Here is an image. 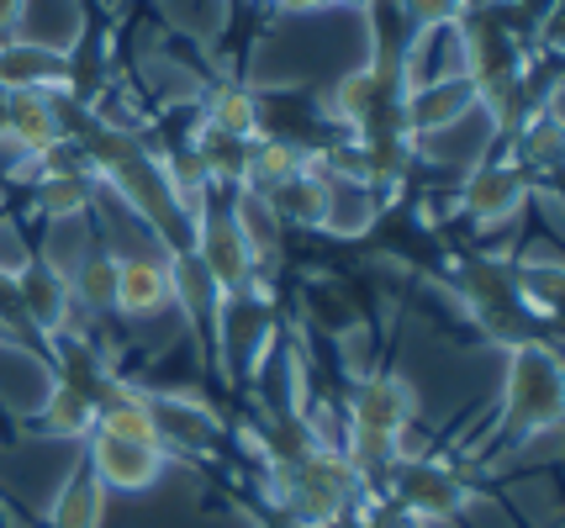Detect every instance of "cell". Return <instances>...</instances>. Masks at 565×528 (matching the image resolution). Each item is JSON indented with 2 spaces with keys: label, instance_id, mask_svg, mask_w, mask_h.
<instances>
[{
  "label": "cell",
  "instance_id": "1",
  "mask_svg": "<svg viewBox=\"0 0 565 528\" xmlns=\"http://www.w3.org/2000/svg\"><path fill=\"white\" fill-rule=\"evenodd\" d=\"M561 354L555 338H529L508 349V380H502V418L492 428V444H481V454L518 450L529 439H544L561 428Z\"/></svg>",
  "mask_w": 565,
  "mask_h": 528
},
{
  "label": "cell",
  "instance_id": "2",
  "mask_svg": "<svg viewBox=\"0 0 565 528\" xmlns=\"http://www.w3.org/2000/svg\"><path fill=\"white\" fill-rule=\"evenodd\" d=\"M265 486H270V503L280 507V518L307 528H339L354 507L365 503L360 481H354L344 450L333 439L312 444L286 465H265Z\"/></svg>",
  "mask_w": 565,
  "mask_h": 528
},
{
  "label": "cell",
  "instance_id": "3",
  "mask_svg": "<svg viewBox=\"0 0 565 528\" xmlns=\"http://www.w3.org/2000/svg\"><path fill=\"white\" fill-rule=\"evenodd\" d=\"M375 503V497H370ZM381 503L392 507L396 518H407V524H455V518H466L470 507H476V486L460 465H449L439 454H402L392 465V476L381 486Z\"/></svg>",
  "mask_w": 565,
  "mask_h": 528
},
{
  "label": "cell",
  "instance_id": "4",
  "mask_svg": "<svg viewBox=\"0 0 565 528\" xmlns=\"http://www.w3.org/2000/svg\"><path fill=\"white\" fill-rule=\"evenodd\" d=\"M191 259L201 265L206 285L217 291L222 302H233L248 280L259 276V254H254V244H248V233H244V223H238V212H233V206H222V212L196 206Z\"/></svg>",
  "mask_w": 565,
  "mask_h": 528
},
{
  "label": "cell",
  "instance_id": "5",
  "mask_svg": "<svg viewBox=\"0 0 565 528\" xmlns=\"http://www.w3.org/2000/svg\"><path fill=\"white\" fill-rule=\"evenodd\" d=\"M85 465L90 476L100 481V492L111 497H138V492H153L164 471L174 465V454L164 444H138V439H117V433H90L85 439Z\"/></svg>",
  "mask_w": 565,
  "mask_h": 528
},
{
  "label": "cell",
  "instance_id": "6",
  "mask_svg": "<svg viewBox=\"0 0 565 528\" xmlns=\"http://www.w3.org/2000/svg\"><path fill=\"white\" fill-rule=\"evenodd\" d=\"M418 423V391L413 380L396 376V370H375L360 376L349 391V433H375V439H396L407 444V433Z\"/></svg>",
  "mask_w": 565,
  "mask_h": 528
},
{
  "label": "cell",
  "instance_id": "7",
  "mask_svg": "<svg viewBox=\"0 0 565 528\" xmlns=\"http://www.w3.org/2000/svg\"><path fill=\"white\" fill-rule=\"evenodd\" d=\"M11 297H17V323H26L43 344L74 333V291L70 270L53 259H26L22 270L11 276Z\"/></svg>",
  "mask_w": 565,
  "mask_h": 528
},
{
  "label": "cell",
  "instance_id": "8",
  "mask_svg": "<svg viewBox=\"0 0 565 528\" xmlns=\"http://www.w3.org/2000/svg\"><path fill=\"white\" fill-rule=\"evenodd\" d=\"M180 302V280H174V254H117V285H111V312L122 317H159L164 306Z\"/></svg>",
  "mask_w": 565,
  "mask_h": 528
},
{
  "label": "cell",
  "instance_id": "9",
  "mask_svg": "<svg viewBox=\"0 0 565 528\" xmlns=\"http://www.w3.org/2000/svg\"><path fill=\"white\" fill-rule=\"evenodd\" d=\"M529 170L518 159H481L466 180H460V212L481 227L513 223L518 212L529 206Z\"/></svg>",
  "mask_w": 565,
  "mask_h": 528
},
{
  "label": "cell",
  "instance_id": "10",
  "mask_svg": "<svg viewBox=\"0 0 565 528\" xmlns=\"http://www.w3.org/2000/svg\"><path fill=\"white\" fill-rule=\"evenodd\" d=\"M6 149H17L26 164L49 159L53 149H64V106H58V96L11 90V106H6Z\"/></svg>",
  "mask_w": 565,
  "mask_h": 528
},
{
  "label": "cell",
  "instance_id": "11",
  "mask_svg": "<svg viewBox=\"0 0 565 528\" xmlns=\"http://www.w3.org/2000/svg\"><path fill=\"white\" fill-rule=\"evenodd\" d=\"M70 53L43 49V43H0V85L6 90H43V96H64L70 85Z\"/></svg>",
  "mask_w": 565,
  "mask_h": 528
},
{
  "label": "cell",
  "instance_id": "12",
  "mask_svg": "<svg viewBox=\"0 0 565 528\" xmlns=\"http://www.w3.org/2000/svg\"><path fill=\"white\" fill-rule=\"evenodd\" d=\"M466 111H476V85H470V75L428 79V85H413V90H407V132H413V138L444 132V127L460 122Z\"/></svg>",
  "mask_w": 565,
  "mask_h": 528
},
{
  "label": "cell",
  "instance_id": "13",
  "mask_svg": "<svg viewBox=\"0 0 565 528\" xmlns=\"http://www.w3.org/2000/svg\"><path fill=\"white\" fill-rule=\"evenodd\" d=\"M38 164H49V175L38 180V212L49 217V223H74V217H85L90 206H96V170L90 164H58V149L49 159H38Z\"/></svg>",
  "mask_w": 565,
  "mask_h": 528
},
{
  "label": "cell",
  "instance_id": "14",
  "mask_svg": "<svg viewBox=\"0 0 565 528\" xmlns=\"http://www.w3.org/2000/svg\"><path fill=\"white\" fill-rule=\"evenodd\" d=\"M206 127H217L227 138H238V143H254L259 132H265V106L259 96L238 85V79H217L212 90H206Z\"/></svg>",
  "mask_w": 565,
  "mask_h": 528
},
{
  "label": "cell",
  "instance_id": "15",
  "mask_svg": "<svg viewBox=\"0 0 565 528\" xmlns=\"http://www.w3.org/2000/svg\"><path fill=\"white\" fill-rule=\"evenodd\" d=\"M96 412L100 407L85 397V391H74L64 380H49V397L38 407V428L49 433V439H70V444H85L90 433H96Z\"/></svg>",
  "mask_w": 565,
  "mask_h": 528
},
{
  "label": "cell",
  "instance_id": "16",
  "mask_svg": "<svg viewBox=\"0 0 565 528\" xmlns=\"http://www.w3.org/2000/svg\"><path fill=\"white\" fill-rule=\"evenodd\" d=\"M100 518H106V492H100V481L90 476V465L79 460L74 476L64 481V492L53 497L49 528H100Z\"/></svg>",
  "mask_w": 565,
  "mask_h": 528
},
{
  "label": "cell",
  "instance_id": "17",
  "mask_svg": "<svg viewBox=\"0 0 565 528\" xmlns=\"http://www.w3.org/2000/svg\"><path fill=\"white\" fill-rule=\"evenodd\" d=\"M402 6V17L428 32V26H460L470 17V0H396Z\"/></svg>",
  "mask_w": 565,
  "mask_h": 528
},
{
  "label": "cell",
  "instance_id": "18",
  "mask_svg": "<svg viewBox=\"0 0 565 528\" xmlns=\"http://www.w3.org/2000/svg\"><path fill=\"white\" fill-rule=\"evenodd\" d=\"M339 528H407V518H396L392 507L375 497V503H360V507H354V513H349Z\"/></svg>",
  "mask_w": 565,
  "mask_h": 528
},
{
  "label": "cell",
  "instance_id": "19",
  "mask_svg": "<svg viewBox=\"0 0 565 528\" xmlns=\"http://www.w3.org/2000/svg\"><path fill=\"white\" fill-rule=\"evenodd\" d=\"M280 17H312V11H328L333 0H270Z\"/></svg>",
  "mask_w": 565,
  "mask_h": 528
},
{
  "label": "cell",
  "instance_id": "20",
  "mask_svg": "<svg viewBox=\"0 0 565 528\" xmlns=\"http://www.w3.org/2000/svg\"><path fill=\"white\" fill-rule=\"evenodd\" d=\"M22 11H26V0H0V43L22 26Z\"/></svg>",
  "mask_w": 565,
  "mask_h": 528
},
{
  "label": "cell",
  "instance_id": "21",
  "mask_svg": "<svg viewBox=\"0 0 565 528\" xmlns=\"http://www.w3.org/2000/svg\"><path fill=\"white\" fill-rule=\"evenodd\" d=\"M6 106H11V90L0 85V149H6Z\"/></svg>",
  "mask_w": 565,
  "mask_h": 528
},
{
  "label": "cell",
  "instance_id": "22",
  "mask_svg": "<svg viewBox=\"0 0 565 528\" xmlns=\"http://www.w3.org/2000/svg\"><path fill=\"white\" fill-rule=\"evenodd\" d=\"M0 344H17V327H11V317L0 312Z\"/></svg>",
  "mask_w": 565,
  "mask_h": 528
},
{
  "label": "cell",
  "instance_id": "23",
  "mask_svg": "<svg viewBox=\"0 0 565 528\" xmlns=\"http://www.w3.org/2000/svg\"><path fill=\"white\" fill-rule=\"evenodd\" d=\"M333 6H349V11H370L375 0H333Z\"/></svg>",
  "mask_w": 565,
  "mask_h": 528
},
{
  "label": "cell",
  "instance_id": "24",
  "mask_svg": "<svg viewBox=\"0 0 565 528\" xmlns=\"http://www.w3.org/2000/svg\"><path fill=\"white\" fill-rule=\"evenodd\" d=\"M280 528H307V524H280Z\"/></svg>",
  "mask_w": 565,
  "mask_h": 528
}]
</instances>
